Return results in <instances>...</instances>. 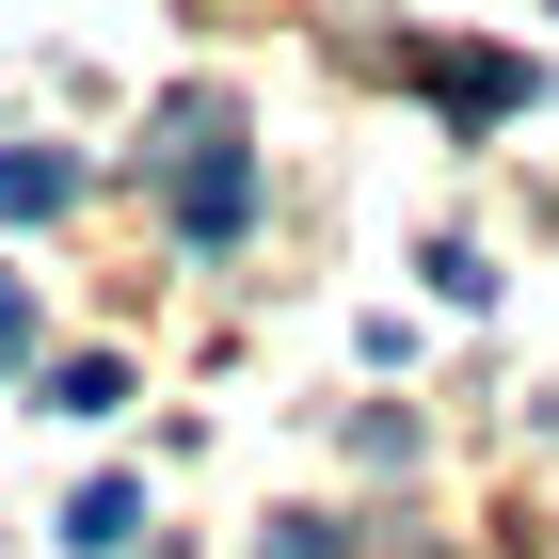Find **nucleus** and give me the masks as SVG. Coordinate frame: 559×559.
Masks as SVG:
<instances>
[{
  "label": "nucleus",
  "mask_w": 559,
  "mask_h": 559,
  "mask_svg": "<svg viewBox=\"0 0 559 559\" xmlns=\"http://www.w3.org/2000/svg\"><path fill=\"white\" fill-rule=\"evenodd\" d=\"M129 527H144V496H129V479H96L81 512H64V544H81V559H112V544H129Z\"/></svg>",
  "instance_id": "4"
},
{
  "label": "nucleus",
  "mask_w": 559,
  "mask_h": 559,
  "mask_svg": "<svg viewBox=\"0 0 559 559\" xmlns=\"http://www.w3.org/2000/svg\"><path fill=\"white\" fill-rule=\"evenodd\" d=\"M272 559H352V544H320V527H288V544H272Z\"/></svg>",
  "instance_id": "7"
},
{
  "label": "nucleus",
  "mask_w": 559,
  "mask_h": 559,
  "mask_svg": "<svg viewBox=\"0 0 559 559\" xmlns=\"http://www.w3.org/2000/svg\"><path fill=\"white\" fill-rule=\"evenodd\" d=\"M48 209H81V160L64 144H0V224H48Z\"/></svg>",
  "instance_id": "3"
},
{
  "label": "nucleus",
  "mask_w": 559,
  "mask_h": 559,
  "mask_svg": "<svg viewBox=\"0 0 559 559\" xmlns=\"http://www.w3.org/2000/svg\"><path fill=\"white\" fill-rule=\"evenodd\" d=\"M0 368H33V288L0 272Z\"/></svg>",
  "instance_id": "6"
},
{
  "label": "nucleus",
  "mask_w": 559,
  "mask_h": 559,
  "mask_svg": "<svg viewBox=\"0 0 559 559\" xmlns=\"http://www.w3.org/2000/svg\"><path fill=\"white\" fill-rule=\"evenodd\" d=\"M48 400H64V416H112V400H129V368H112V352H64V368H48Z\"/></svg>",
  "instance_id": "5"
},
{
  "label": "nucleus",
  "mask_w": 559,
  "mask_h": 559,
  "mask_svg": "<svg viewBox=\"0 0 559 559\" xmlns=\"http://www.w3.org/2000/svg\"><path fill=\"white\" fill-rule=\"evenodd\" d=\"M416 81L448 96V112H527V64H512V48H416Z\"/></svg>",
  "instance_id": "2"
},
{
  "label": "nucleus",
  "mask_w": 559,
  "mask_h": 559,
  "mask_svg": "<svg viewBox=\"0 0 559 559\" xmlns=\"http://www.w3.org/2000/svg\"><path fill=\"white\" fill-rule=\"evenodd\" d=\"M176 240L192 257H224L240 224H257V144H240V112H176Z\"/></svg>",
  "instance_id": "1"
}]
</instances>
